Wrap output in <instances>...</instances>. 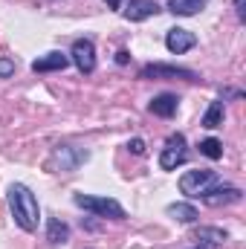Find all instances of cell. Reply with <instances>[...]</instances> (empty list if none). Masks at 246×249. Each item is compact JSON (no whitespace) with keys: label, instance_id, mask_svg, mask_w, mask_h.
<instances>
[{"label":"cell","instance_id":"obj_19","mask_svg":"<svg viewBox=\"0 0 246 249\" xmlns=\"http://www.w3.org/2000/svg\"><path fill=\"white\" fill-rule=\"evenodd\" d=\"M15 72V61L12 58H0V78H9Z\"/></svg>","mask_w":246,"mask_h":249},{"label":"cell","instance_id":"obj_23","mask_svg":"<svg viewBox=\"0 0 246 249\" xmlns=\"http://www.w3.org/2000/svg\"><path fill=\"white\" fill-rule=\"evenodd\" d=\"M116 64H127V53H124V50L122 53H116Z\"/></svg>","mask_w":246,"mask_h":249},{"label":"cell","instance_id":"obj_15","mask_svg":"<svg viewBox=\"0 0 246 249\" xmlns=\"http://www.w3.org/2000/svg\"><path fill=\"white\" fill-rule=\"evenodd\" d=\"M197 241H203L206 247H220L229 235L223 232V229H217V226H203V229H197V235H194Z\"/></svg>","mask_w":246,"mask_h":249},{"label":"cell","instance_id":"obj_9","mask_svg":"<svg viewBox=\"0 0 246 249\" xmlns=\"http://www.w3.org/2000/svg\"><path fill=\"white\" fill-rule=\"evenodd\" d=\"M87 151H78V148H55V154H53V162L61 168V171H75L81 162H87Z\"/></svg>","mask_w":246,"mask_h":249},{"label":"cell","instance_id":"obj_24","mask_svg":"<svg viewBox=\"0 0 246 249\" xmlns=\"http://www.w3.org/2000/svg\"><path fill=\"white\" fill-rule=\"evenodd\" d=\"M194 249H209V247H194Z\"/></svg>","mask_w":246,"mask_h":249},{"label":"cell","instance_id":"obj_10","mask_svg":"<svg viewBox=\"0 0 246 249\" xmlns=\"http://www.w3.org/2000/svg\"><path fill=\"white\" fill-rule=\"evenodd\" d=\"M154 15H159L157 0H127V6H124V18L133 20V23L148 20V18H154Z\"/></svg>","mask_w":246,"mask_h":249},{"label":"cell","instance_id":"obj_1","mask_svg":"<svg viewBox=\"0 0 246 249\" xmlns=\"http://www.w3.org/2000/svg\"><path fill=\"white\" fill-rule=\"evenodd\" d=\"M9 209H12L15 223L23 232H35L38 229L41 206H38V197L29 191V186H23V183H12L9 186Z\"/></svg>","mask_w":246,"mask_h":249},{"label":"cell","instance_id":"obj_4","mask_svg":"<svg viewBox=\"0 0 246 249\" xmlns=\"http://www.w3.org/2000/svg\"><path fill=\"white\" fill-rule=\"evenodd\" d=\"M185 157H188V148H185V136L183 133H171L165 139V148L159 154V168L162 171H174L177 165H183Z\"/></svg>","mask_w":246,"mask_h":249},{"label":"cell","instance_id":"obj_22","mask_svg":"<svg viewBox=\"0 0 246 249\" xmlns=\"http://www.w3.org/2000/svg\"><path fill=\"white\" fill-rule=\"evenodd\" d=\"M105 3H107L110 9H122V3H124V0H105Z\"/></svg>","mask_w":246,"mask_h":249},{"label":"cell","instance_id":"obj_21","mask_svg":"<svg viewBox=\"0 0 246 249\" xmlns=\"http://www.w3.org/2000/svg\"><path fill=\"white\" fill-rule=\"evenodd\" d=\"M235 9H238V18L244 20V18H246V12H244V0H235Z\"/></svg>","mask_w":246,"mask_h":249},{"label":"cell","instance_id":"obj_13","mask_svg":"<svg viewBox=\"0 0 246 249\" xmlns=\"http://www.w3.org/2000/svg\"><path fill=\"white\" fill-rule=\"evenodd\" d=\"M206 6H209V0H168V12L183 15V18H191L197 12H203Z\"/></svg>","mask_w":246,"mask_h":249},{"label":"cell","instance_id":"obj_11","mask_svg":"<svg viewBox=\"0 0 246 249\" xmlns=\"http://www.w3.org/2000/svg\"><path fill=\"white\" fill-rule=\"evenodd\" d=\"M177 105H180V99L174 96V93H159V96H154L151 99V113L154 116H162V119H171L174 113H177Z\"/></svg>","mask_w":246,"mask_h":249},{"label":"cell","instance_id":"obj_5","mask_svg":"<svg viewBox=\"0 0 246 249\" xmlns=\"http://www.w3.org/2000/svg\"><path fill=\"white\" fill-rule=\"evenodd\" d=\"M241 197H244V191H241L238 186H223V183H214V186H209L203 194H200V200H203L206 206H211V209L241 203Z\"/></svg>","mask_w":246,"mask_h":249},{"label":"cell","instance_id":"obj_16","mask_svg":"<svg viewBox=\"0 0 246 249\" xmlns=\"http://www.w3.org/2000/svg\"><path fill=\"white\" fill-rule=\"evenodd\" d=\"M168 217H174L180 223H194L197 220V209L191 203H171L168 206Z\"/></svg>","mask_w":246,"mask_h":249},{"label":"cell","instance_id":"obj_6","mask_svg":"<svg viewBox=\"0 0 246 249\" xmlns=\"http://www.w3.org/2000/svg\"><path fill=\"white\" fill-rule=\"evenodd\" d=\"M142 78H183V81H197V72L188 67H174V64H145Z\"/></svg>","mask_w":246,"mask_h":249},{"label":"cell","instance_id":"obj_20","mask_svg":"<svg viewBox=\"0 0 246 249\" xmlns=\"http://www.w3.org/2000/svg\"><path fill=\"white\" fill-rule=\"evenodd\" d=\"M127 148H130L136 157H142V154H145V142H142V139H130V142H127Z\"/></svg>","mask_w":246,"mask_h":249},{"label":"cell","instance_id":"obj_3","mask_svg":"<svg viewBox=\"0 0 246 249\" xmlns=\"http://www.w3.org/2000/svg\"><path fill=\"white\" fill-rule=\"evenodd\" d=\"M217 183V171L211 168H194V171H185L180 177V191L185 197H200L209 186Z\"/></svg>","mask_w":246,"mask_h":249},{"label":"cell","instance_id":"obj_14","mask_svg":"<svg viewBox=\"0 0 246 249\" xmlns=\"http://www.w3.org/2000/svg\"><path fill=\"white\" fill-rule=\"evenodd\" d=\"M223 116H226V105H223V99H214V102L209 105L206 116H203V127H209V130L220 127V124H223Z\"/></svg>","mask_w":246,"mask_h":249},{"label":"cell","instance_id":"obj_18","mask_svg":"<svg viewBox=\"0 0 246 249\" xmlns=\"http://www.w3.org/2000/svg\"><path fill=\"white\" fill-rule=\"evenodd\" d=\"M200 154L209 157V160H220V157H223V142L214 139V136H209V139L200 142Z\"/></svg>","mask_w":246,"mask_h":249},{"label":"cell","instance_id":"obj_12","mask_svg":"<svg viewBox=\"0 0 246 249\" xmlns=\"http://www.w3.org/2000/svg\"><path fill=\"white\" fill-rule=\"evenodd\" d=\"M67 64H70V55H64V53H47L44 58L32 61V70L35 72H58V70H67Z\"/></svg>","mask_w":246,"mask_h":249},{"label":"cell","instance_id":"obj_17","mask_svg":"<svg viewBox=\"0 0 246 249\" xmlns=\"http://www.w3.org/2000/svg\"><path fill=\"white\" fill-rule=\"evenodd\" d=\"M47 241L50 244H67L70 241V226L64 220H58V217H53L50 226H47Z\"/></svg>","mask_w":246,"mask_h":249},{"label":"cell","instance_id":"obj_2","mask_svg":"<svg viewBox=\"0 0 246 249\" xmlns=\"http://www.w3.org/2000/svg\"><path fill=\"white\" fill-rule=\"evenodd\" d=\"M72 203H75L78 209H84V212L96 214V217H110V220H124V217H127V214H124V209H122V203H119V200H113V197L75 194V197H72Z\"/></svg>","mask_w":246,"mask_h":249},{"label":"cell","instance_id":"obj_7","mask_svg":"<svg viewBox=\"0 0 246 249\" xmlns=\"http://www.w3.org/2000/svg\"><path fill=\"white\" fill-rule=\"evenodd\" d=\"M70 58L78 67V72L90 75V72L96 70V47H93V41H90V38H78V41L72 44V50H70Z\"/></svg>","mask_w":246,"mask_h":249},{"label":"cell","instance_id":"obj_8","mask_svg":"<svg viewBox=\"0 0 246 249\" xmlns=\"http://www.w3.org/2000/svg\"><path fill=\"white\" fill-rule=\"evenodd\" d=\"M165 47H168V53L183 55V53H188V50H194V47H197V35H194V32H188V29L174 26V29H168V35H165Z\"/></svg>","mask_w":246,"mask_h":249}]
</instances>
